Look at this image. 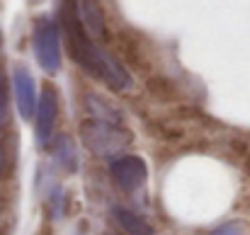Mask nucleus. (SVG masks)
<instances>
[{
	"label": "nucleus",
	"mask_w": 250,
	"mask_h": 235,
	"mask_svg": "<svg viewBox=\"0 0 250 235\" xmlns=\"http://www.w3.org/2000/svg\"><path fill=\"white\" fill-rule=\"evenodd\" d=\"M10 121V99H7V78L0 68V131Z\"/></svg>",
	"instance_id": "nucleus-10"
},
{
	"label": "nucleus",
	"mask_w": 250,
	"mask_h": 235,
	"mask_svg": "<svg viewBox=\"0 0 250 235\" xmlns=\"http://www.w3.org/2000/svg\"><path fill=\"white\" fill-rule=\"evenodd\" d=\"M12 82H15V97H17V109L24 119H32L37 114V90H34V80L29 76V71L24 66H15L12 73Z\"/></svg>",
	"instance_id": "nucleus-6"
},
{
	"label": "nucleus",
	"mask_w": 250,
	"mask_h": 235,
	"mask_svg": "<svg viewBox=\"0 0 250 235\" xmlns=\"http://www.w3.org/2000/svg\"><path fill=\"white\" fill-rule=\"evenodd\" d=\"M56 117H59V95L51 85H44L39 104H37V143L39 146H46L51 141Z\"/></svg>",
	"instance_id": "nucleus-5"
},
{
	"label": "nucleus",
	"mask_w": 250,
	"mask_h": 235,
	"mask_svg": "<svg viewBox=\"0 0 250 235\" xmlns=\"http://www.w3.org/2000/svg\"><path fill=\"white\" fill-rule=\"evenodd\" d=\"M34 56L39 66L46 73H56L61 66V41H59V27L51 17H39L34 22Z\"/></svg>",
	"instance_id": "nucleus-3"
},
{
	"label": "nucleus",
	"mask_w": 250,
	"mask_h": 235,
	"mask_svg": "<svg viewBox=\"0 0 250 235\" xmlns=\"http://www.w3.org/2000/svg\"><path fill=\"white\" fill-rule=\"evenodd\" d=\"M85 109H87V114L95 117V119H102V121H109V124H124L122 112L114 109L109 102L95 97V95H87V97H85Z\"/></svg>",
	"instance_id": "nucleus-8"
},
{
	"label": "nucleus",
	"mask_w": 250,
	"mask_h": 235,
	"mask_svg": "<svg viewBox=\"0 0 250 235\" xmlns=\"http://www.w3.org/2000/svg\"><path fill=\"white\" fill-rule=\"evenodd\" d=\"M109 172L124 192H136L148 177V167L139 156H119L109 165Z\"/></svg>",
	"instance_id": "nucleus-4"
},
{
	"label": "nucleus",
	"mask_w": 250,
	"mask_h": 235,
	"mask_svg": "<svg viewBox=\"0 0 250 235\" xmlns=\"http://www.w3.org/2000/svg\"><path fill=\"white\" fill-rule=\"evenodd\" d=\"M73 7L78 12V20L83 22L87 34L92 39H104L107 37V27H104V15L97 0H73Z\"/></svg>",
	"instance_id": "nucleus-7"
},
{
	"label": "nucleus",
	"mask_w": 250,
	"mask_h": 235,
	"mask_svg": "<svg viewBox=\"0 0 250 235\" xmlns=\"http://www.w3.org/2000/svg\"><path fill=\"white\" fill-rule=\"evenodd\" d=\"M61 17H63V29H66V46H68V54L73 56V61L81 68H85L90 76H95L97 80H102L104 85H109L114 92L129 90L131 87L129 71L104 46L92 41V37L87 34L83 22L78 20L73 0H63Z\"/></svg>",
	"instance_id": "nucleus-1"
},
{
	"label": "nucleus",
	"mask_w": 250,
	"mask_h": 235,
	"mask_svg": "<svg viewBox=\"0 0 250 235\" xmlns=\"http://www.w3.org/2000/svg\"><path fill=\"white\" fill-rule=\"evenodd\" d=\"M211 235H241V228L236 223H229V226H221L219 231H214Z\"/></svg>",
	"instance_id": "nucleus-12"
},
{
	"label": "nucleus",
	"mask_w": 250,
	"mask_h": 235,
	"mask_svg": "<svg viewBox=\"0 0 250 235\" xmlns=\"http://www.w3.org/2000/svg\"><path fill=\"white\" fill-rule=\"evenodd\" d=\"M7 167H10V151H7L5 141L0 138V179L7 175Z\"/></svg>",
	"instance_id": "nucleus-11"
},
{
	"label": "nucleus",
	"mask_w": 250,
	"mask_h": 235,
	"mask_svg": "<svg viewBox=\"0 0 250 235\" xmlns=\"http://www.w3.org/2000/svg\"><path fill=\"white\" fill-rule=\"evenodd\" d=\"M114 221L126 235H153L151 223H146L141 216L126 211V209H114Z\"/></svg>",
	"instance_id": "nucleus-9"
},
{
	"label": "nucleus",
	"mask_w": 250,
	"mask_h": 235,
	"mask_svg": "<svg viewBox=\"0 0 250 235\" xmlns=\"http://www.w3.org/2000/svg\"><path fill=\"white\" fill-rule=\"evenodd\" d=\"M81 136L87 151L95 156H114L131 146V134L124 129V124H109L95 117H87L81 124Z\"/></svg>",
	"instance_id": "nucleus-2"
}]
</instances>
